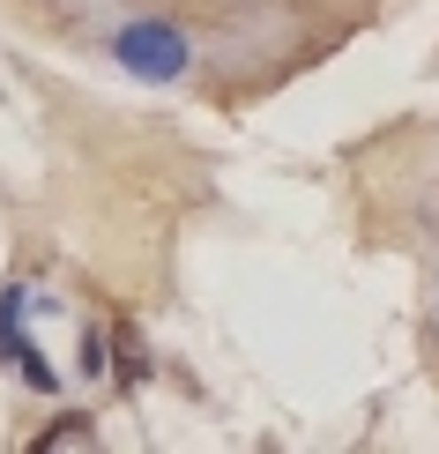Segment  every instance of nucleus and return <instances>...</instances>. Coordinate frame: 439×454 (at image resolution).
Wrapping results in <instances>:
<instances>
[{
  "mask_svg": "<svg viewBox=\"0 0 439 454\" xmlns=\"http://www.w3.org/2000/svg\"><path fill=\"white\" fill-rule=\"evenodd\" d=\"M112 52H120L142 82H171V74L186 67V37L164 30V23H127L120 37H112Z\"/></svg>",
  "mask_w": 439,
  "mask_h": 454,
  "instance_id": "obj_1",
  "label": "nucleus"
}]
</instances>
